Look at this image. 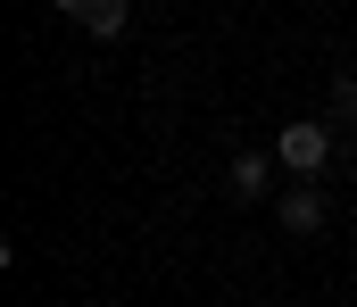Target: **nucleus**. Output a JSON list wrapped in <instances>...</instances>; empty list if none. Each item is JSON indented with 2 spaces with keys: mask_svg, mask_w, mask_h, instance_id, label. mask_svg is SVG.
<instances>
[{
  "mask_svg": "<svg viewBox=\"0 0 357 307\" xmlns=\"http://www.w3.org/2000/svg\"><path fill=\"white\" fill-rule=\"evenodd\" d=\"M333 133H341L333 116H299V125H282V133H274V158H282V175H299V183H316V175L333 166V150H341Z\"/></svg>",
  "mask_w": 357,
  "mask_h": 307,
  "instance_id": "nucleus-1",
  "label": "nucleus"
},
{
  "mask_svg": "<svg viewBox=\"0 0 357 307\" xmlns=\"http://www.w3.org/2000/svg\"><path fill=\"white\" fill-rule=\"evenodd\" d=\"M274 216H282V233H324V216H333V207H324L316 183H291V191L274 200Z\"/></svg>",
  "mask_w": 357,
  "mask_h": 307,
  "instance_id": "nucleus-2",
  "label": "nucleus"
},
{
  "mask_svg": "<svg viewBox=\"0 0 357 307\" xmlns=\"http://www.w3.org/2000/svg\"><path fill=\"white\" fill-rule=\"evenodd\" d=\"M274 166H282L274 150H241L225 175H233V191H241V200H266V191H274Z\"/></svg>",
  "mask_w": 357,
  "mask_h": 307,
  "instance_id": "nucleus-3",
  "label": "nucleus"
},
{
  "mask_svg": "<svg viewBox=\"0 0 357 307\" xmlns=\"http://www.w3.org/2000/svg\"><path fill=\"white\" fill-rule=\"evenodd\" d=\"M75 25H84L91 42H116V33L133 25V0H84V8H75Z\"/></svg>",
  "mask_w": 357,
  "mask_h": 307,
  "instance_id": "nucleus-4",
  "label": "nucleus"
},
{
  "mask_svg": "<svg viewBox=\"0 0 357 307\" xmlns=\"http://www.w3.org/2000/svg\"><path fill=\"white\" fill-rule=\"evenodd\" d=\"M333 125H357V67H341L333 75V108H324Z\"/></svg>",
  "mask_w": 357,
  "mask_h": 307,
  "instance_id": "nucleus-5",
  "label": "nucleus"
},
{
  "mask_svg": "<svg viewBox=\"0 0 357 307\" xmlns=\"http://www.w3.org/2000/svg\"><path fill=\"white\" fill-rule=\"evenodd\" d=\"M349 191H357V166H349Z\"/></svg>",
  "mask_w": 357,
  "mask_h": 307,
  "instance_id": "nucleus-6",
  "label": "nucleus"
}]
</instances>
